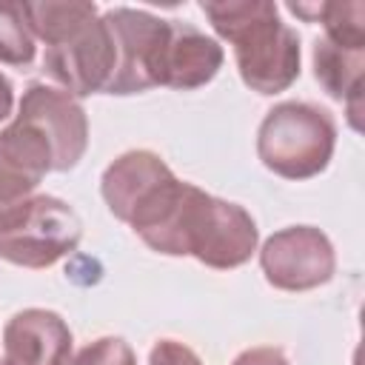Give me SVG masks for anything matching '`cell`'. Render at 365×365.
Returning <instances> with one entry per match:
<instances>
[{"label":"cell","instance_id":"obj_14","mask_svg":"<svg viewBox=\"0 0 365 365\" xmlns=\"http://www.w3.org/2000/svg\"><path fill=\"white\" fill-rule=\"evenodd\" d=\"M34 34L26 23L23 3H0V63L29 66L34 60Z\"/></svg>","mask_w":365,"mask_h":365},{"label":"cell","instance_id":"obj_15","mask_svg":"<svg viewBox=\"0 0 365 365\" xmlns=\"http://www.w3.org/2000/svg\"><path fill=\"white\" fill-rule=\"evenodd\" d=\"M68 365H137L131 345L120 336H100L88 342Z\"/></svg>","mask_w":365,"mask_h":365},{"label":"cell","instance_id":"obj_10","mask_svg":"<svg viewBox=\"0 0 365 365\" xmlns=\"http://www.w3.org/2000/svg\"><path fill=\"white\" fill-rule=\"evenodd\" d=\"M362 71H365V40H331L314 43V77L319 86L348 108V123L362 131Z\"/></svg>","mask_w":365,"mask_h":365},{"label":"cell","instance_id":"obj_8","mask_svg":"<svg viewBox=\"0 0 365 365\" xmlns=\"http://www.w3.org/2000/svg\"><path fill=\"white\" fill-rule=\"evenodd\" d=\"M259 268L268 285L279 291H311L336 271L331 240L314 225H291L271 234L259 251Z\"/></svg>","mask_w":365,"mask_h":365},{"label":"cell","instance_id":"obj_16","mask_svg":"<svg viewBox=\"0 0 365 365\" xmlns=\"http://www.w3.org/2000/svg\"><path fill=\"white\" fill-rule=\"evenodd\" d=\"M148 365H202V359L177 339H160L148 354Z\"/></svg>","mask_w":365,"mask_h":365},{"label":"cell","instance_id":"obj_4","mask_svg":"<svg viewBox=\"0 0 365 365\" xmlns=\"http://www.w3.org/2000/svg\"><path fill=\"white\" fill-rule=\"evenodd\" d=\"M336 145L334 117L311 103L274 106L257 131V154L262 165L285 180H308L328 168Z\"/></svg>","mask_w":365,"mask_h":365},{"label":"cell","instance_id":"obj_13","mask_svg":"<svg viewBox=\"0 0 365 365\" xmlns=\"http://www.w3.org/2000/svg\"><path fill=\"white\" fill-rule=\"evenodd\" d=\"M43 177L46 174H40L34 165H29L0 140V217H6L11 208L26 202Z\"/></svg>","mask_w":365,"mask_h":365},{"label":"cell","instance_id":"obj_12","mask_svg":"<svg viewBox=\"0 0 365 365\" xmlns=\"http://www.w3.org/2000/svg\"><path fill=\"white\" fill-rule=\"evenodd\" d=\"M222 46L214 37H205L200 29H194L185 20H171L168 48H165V68H163V86L191 91L217 77L222 68Z\"/></svg>","mask_w":365,"mask_h":365},{"label":"cell","instance_id":"obj_19","mask_svg":"<svg viewBox=\"0 0 365 365\" xmlns=\"http://www.w3.org/2000/svg\"><path fill=\"white\" fill-rule=\"evenodd\" d=\"M0 365H3V362H0Z\"/></svg>","mask_w":365,"mask_h":365},{"label":"cell","instance_id":"obj_18","mask_svg":"<svg viewBox=\"0 0 365 365\" xmlns=\"http://www.w3.org/2000/svg\"><path fill=\"white\" fill-rule=\"evenodd\" d=\"M11 106H14V91H11V83L0 74V123L11 114Z\"/></svg>","mask_w":365,"mask_h":365},{"label":"cell","instance_id":"obj_1","mask_svg":"<svg viewBox=\"0 0 365 365\" xmlns=\"http://www.w3.org/2000/svg\"><path fill=\"white\" fill-rule=\"evenodd\" d=\"M26 23L46 43L43 68L71 97L106 91L114 74V40L94 3L43 0L23 3Z\"/></svg>","mask_w":365,"mask_h":365},{"label":"cell","instance_id":"obj_11","mask_svg":"<svg viewBox=\"0 0 365 365\" xmlns=\"http://www.w3.org/2000/svg\"><path fill=\"white\" fill-rule=\"evenodd\" d=\"M174 171L163 163L160 154L137 148V151H125L120 154L100 180V194L108 205V211L120 220L128 222L131 214L137 211V205L160 185L171 177Z\"/></svg>","mask_w":365,"mask_h":365},{"label":"cell","instance_id":"obj_9","mask_svg":"<svg viewBox=\"0 0 365 365\" xmlns=\"http://www.w3.org/2000/svg\"><path fill=\"white\" fill-rule=\"evenodd\" d=\"M71 331L46 308L17 311L3 328V365H68Z\"/></svg>","mask_w":365,"mask_h":365},{"label":"cell","instance_id":"obj_3","mask_svg":"<svg viewBox=\"0 0 365 365\" xmlns=\"http://www.w3.org/2000/svg\"><path fill=\"white\" fill-rule=\"evenodd\" d=\"M257 222L242 205L211 197L188 182L168 225L163 254L194 257L208 268L228 271L248 262L257 251Z\"/></svg>","mask_w":365,"mask_h":365},{"label":"cell","instance_id":"obj_17","mask_svg":"<svg viewBox=\"0 0 365 365\" xmlns=\"http://www.w3.org/2000/svg\"><path fill=\"white\" fill-rule=\"evenodd\" d=\"M231 365H288V359H285V354H282L279 348H268V345H262V348L242 351Z\"/></svg>","mask_w":365,"mask_h":365},{"label":"cell","instance_id":"obj_2","mask_svg":"<svg viewBox=\"0 0 365 365\" xmlns=\"http://www.w3.org/2000/svg\"><path fill=\"white\" fill-rule=\"evenodd\" d=\"M214 31L234 46L242 83L257 94H279L299 77V34L268 0L202 3Z\"/></svg>","mask_w":365,"mask_h":365},{"label":"cell","instance_id":"obj_6","mask_svg":"<svg viewBox=\"0 0 365 365\" xmlns=\"http://www.w3.org/2000/svg\"><path fill=\"white\" fill-rule=\"evenodd\" d=\"M9 128L37 151L48 171L74 168L88 148V120L83 106L46 83H31L23 91L17 117Z\"/></svg>","mask_w":365,"mask_h":365},{"label":"cell","instance_id":"obj_5","mask_svg":"<svg viewBox=\"0 0 365 365\" xmlns=\"http://www.w3.org/2000/svg\"><path fill=\"white\" fill-rule=\"evenodd\" d=\"M83 237L77 211L60 197H29L0 217V259L20 268H48L68 257Z\"/></svg>","mask_w":365,"mask_h":365},{"label":"cell","instance_id":"obj_7","mask_svg":"<svg viewBox=\"0 0 365 365\" xmlns=\"http://www.w3.org/2000/svg\"><path fill=\"white\" fill-rule=\"evenodd\" d=\"M103 20L114 40V74L106 86V94L125 97L163 86L171 20L125 6L106 11Z\"/></svg>","mask_w":365,"mask_h":365}]
</instances>
